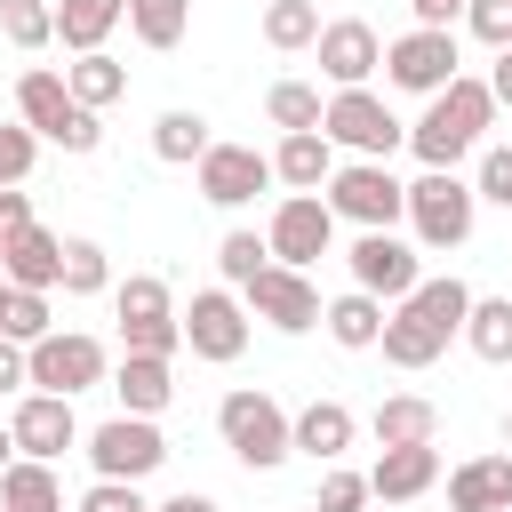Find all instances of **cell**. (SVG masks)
Returning <instances> with one entry per match:
<instances>
[{
	"instance_id": "cell-52",
	"label": "cell",
	"mask_w": 512,
	"mask_h": 512,
	"mask_svg": "<svg viewBox=\"0 0 512 512\" xmlns=\"http://www.w3.org/2000/svg\"><path fill=\"white\" fill-rule=\"evenodd\" d=\"M0 312H8V280H0Z\"/></svg>"
},
{
	"instance_id": "cell-8",
	"label": "cell",
	"mask_w": 512,
	"mask_h": 512,
	"mask_svg": "<svg viewBox=\"0 0 512 512\" xmlns=\"http://www.w3.org/2000/svg\"><path fill=\"white\" fill-rule=\"evenodd\" d=\"M104 376H112V352H104L96 336H80V328H48L40 344H24V384H32V392L80 400V392H96Z\"/></svg>"
},
{
	"instance_id": "cell-44",
	"label": "cell",
	"mask_w": 512,
	"mask_h": 512,
	"mask_svg": "<svg viewBox=\"0 0 512 512\" xmlns=\"http://www.w3.org/2000/svg\"><path fill=\"white\" fill-rule=\"evenodd\" d=\"M80 512H152V504H144V480H88Z\"/></svg>"
},
{
	"instance_id": "cell-1",
	"label": "cell",
	"mask_w": 512,
	"mask_h": 512,
	"mask_svg": "<svg viewBox=\"0 0 512 512\" xmlns=\"http://www.w3.org/2000/svg\"><path fill=\"white\" fill-rule=\"evenodd\" d=\"M488 128H496V96H488V80H480V72H456V80L432 88L424 112L408 120V152H416L424 168H456V160L480 152Z\"/></svg>"
},
{
	"instance_id": "cell-3",
	"label": "cell",
	"mask_w": 512,
	"mask_h": 512,
	"mask_svg": "<svg viewBox=\"0 0 512 512\" xmlns=\"http://www.w3.org/2000/svg\"><path fill=\"white\" fill-rule=\"evenodd\" d=\"M400 224L416 232V248H464V240H472V224H480V192H472L456 168H424V176L408 184Z\"/></svg>"
},
{
	"instance_id": "cell-7",
	"label": "cell",
	"mask_w": 512,
	"mask_h": 512,
	"mask_svg": "<svg viewBox=\"0 0 512 512\" xmlns=\"http://www.w3.org/2000/svg\"><path fill=\"white\" fill-rule=\"evenodd\" d=\"M112 320H120V352H160V360L184 352V320H176V296L160 272L112 280Z\"/></svg>"
},
{
	"instance_id": "cell-19",
	"label": "cell",
	"mask_w": 512,
	"mask_h": 512,
	"mask_svg": "<svg viewBox=\"0 0 512 512\" xmlns=\"http://www.w3.org/2000/svg\"><path fill=\"white\" fill-rule=\"evenodd\" d=\"M440 488V448L432 440H416V448H376V464H368V496H384V504H416V496H432Z\"/></svg>"
},
{
	"instance_id": "cell-14",
	"label": "cell",
	"mask_w": 512,
	"mask_h": 512,
	"mask_svg": "<svg viewBox=\"0 0 512 512\" xmlns=\"http://www.w3.org/2000/svg\"><path fill=\"white\" fill-rule=\"evenodd\" d=\"M192 184H200L208 208H248L256 192H272V152H256V144H208L192 160Z\"/></svg>"
},
{
	"instance_id": "cell-49",
	"label": "cell",
	"mask_w": 512,
	"mask_h": 512,
	"mask_svg": "<svg viewBox=\"0 0 512 512\" xmlns=\"http://www.w3.org/2000/svg\"><path fill=\"white\" fill-rule=\"evenodd\" d=\"M152 512H224V504L200 496V488H184V496H168V504H152Z\"/></svg>"
},
{
	"instance_id": "cell-28",
	"label": "cell",
	"mask_w": 512,
	"mask_h": 512,
	"mask_svg": "<svg viewBox=\"0 0 512 512\" xmlns=\"http://www.w3.org/2000/svg\"><path fill=\"white\" fill-rule=\"evenodd\" d=\"M64 88H72V104L104 112V104H120V96H128V64H120L112 48H88V56H72V64H64Z\"/></svg>"
},
{
	"instance_id": "cell-27",
	"label": "cell",
	"mask_w": 512,
	"mask_h": 512,
	"mask_svg": "<svg viewBox=\"0 0 512 512\" xmlns=\"http://www.w3.org/2000/svg\"><path fill=\"white\" fill-rule=\"evenodd\" d=\"M120 24H128V0H56V40H64L72 56L104 48Z\"/></svg>"
},
{
	"instance_id": "cell-2",
	"label": "cell",
	"mask_w": 512,
	"mask_h": 512,
	"mask_svg": "<svg viewBox=\"0 0 512 512\" xmlns=\"http://www.w3.org/2000/svg\"><path fill=\"white\" fill-rule=\"evenodd\" d=\"M16 120H24L40 144H56V152H96V144H104V112L72 104V88H64L56 64H24V72H16Z\"/></svg>"
},
{
	"instance_id": "cell-46",
	"label": "cell",
	"mask_w": 512,
	"mask_h": 512,
	"mask_svg": "<svg viewBox=\"0 0 512 512\" xmlns=\"http://www.w3.org/2000/svg\"><path fill=\"white\" fill-rule=\"evenodd\" d=\"M16 392H24V344L0 336V400H16Z\"/></svg>"
},
{
	"instance_id": "cell-11",
	"label": "cell",
	"mask_w": 512,
	"mask_h": 512,
	"mask_svg": "<svg viewBox=\"0 0 512 512\" xmlns=\"http://www.w3.org/2000/svg\"><path fill=\"white\" fill-rule=\"evenodd\" d=\"M264 248H272V264L312 272V264L336 248V216H328V200H320V192H280L272 216H264Z\"/></svg>"
},
{
	"instance_id": "cell-36",
	"label": "cell",
	"mask_w": 512,
	"mask_h": 512,
	"mask_svg": "<svg viewBox=\"0 0 512 512\" xmlns=\"http://www.w3.org/2000/svg\"><path fill=\"white\" fill-rule=\"evenodd\" d=\"M0 40L24 48V56H40L56 40V0H0Z\"/></svg>"
},
{
	"instance_id": "cell-10",
	"label": "cell",
	"mask_w": 512,
	"mask_h": 512,
	"mask_svg": "<svg viewBox=\"0 0 512 512\" xmlns=\"http://www.w3.org/2000/svg\"><path fill=\"white\" fill-rule=\"evenodd\" d=\"M464 72V48H456V24H408L400 40H384V80L408 88V96H432Z\"/></svg>"
},
{
	"instance_id": "cell-22",
	"label": "cell",
	"mask_w": 512,
	"mask_h": 512,
	"mask_svg": "<svg viewBox=\"0 0 512 512\" xmlns=\"http://www.w3.org/2000/svg\"><path fill=\"white\" fill-rule=\"evenodd\" d=\"M336 176V144L320 136V128H288L280 144H272V184H288V192H320Z\"/></svg>"
},
{
	"instance_id": "cell-9",
	"label": "cell",
	"mask_w": 512,
	"mask_h": 512,
	"mask_svg": "<svg viewBox=\"0 0 512 512\" xmlns=\"http://www.w3.org/2000/svg\"><path fill=\"white\" fill-rule=\"evenodd\" d=\"M88 440V464H96V480H152L160 464H168V432H160V416H104L96 432H80Z\"/></svg>"
},
{
	"instance_id": "cell-17",
	"label": "cell",
	"mask_w": 512,
	"mask_h": 512,
	"mask_svg": "<svg viewBox=\"0 0 512 512\" xmlns=\"http://www.w3.org/2000/svg\"><path fill=\"white\" fill-rule=\"evenodd\" d=\"M312 56H320V80H328V88H368V72H384V40H376V24H360V16L320 24Z\"/></svg>"
},
{
	"instance_id": "cell-26",
	"label": "cell",
	"mask_w": 512,
	"mask_h": 512,
	"mask_svg": "<svg viewBox=\"0 0 512 512\" xmlns=\"http://www.w3.org/2000/svg\"><path fill=\"white\" fill-rule=\"evenodd\" d=\"M368 432H376V448H416V440L440 432V408L424 392H384L376 416H368Z\"/></svg>"
},
{
	"instance_id": "cell-41",
	"label": "cell",
	"mask_w": 512,
	"mask_h": 512,
	"mask_svg": "<svg viewBox=\"0 0 512 512\" xmlns=\"http://www.w3.org/2000/svg\"><path fill=\"white\" fill-rule=\"evenodd\" d=\"M32 160H40V136H32L24 120H8V128H0V192H8V184H24V176H32Z\"/></svg>"
},
{
	"instance_id": "cell-20",
	"label": "cell",
	"mask_w": 512,
	"mask_h": 512,
	"mask_svg": "<svg viewBox=\"0 0 512 512\" xmlns=\"http://www.w3.org/2000/svg\"><path fill=\"white\" fill-rule=\"evenodd\" d=\"M104 384H112V400H120L128 416H160V408L176 400V360H160V352H120V368H112Z\"/></svg>"
},
{
	"instance_id": "cell-39",
	"label": "cell",
	"mask_w": 512,
	"mask_h": 512,
	"mask_svg": "<svg viewBox=\"0 0 512 512\" xmlns=\"http://www.w3.org/2000/svg\"><path fill=\"white\" fill-rule=\"evenodd\" d=\"M56 320H48V288H8V312H0V336L8 344H40Z\"/></svg>"
},
{
	"instance_id": "cell-13",
	"label": "cell",
	"mask_w": 512,
	"mask_h": 512,
	"mask_svg": "<svg viewBox=\"0 0 512 512\" xmlns=\"http://www.w3.org/2000/svg\"><path fill=\"white\" fill-rule=\"evenodd\" d=\"M176 320H184V344H192V360H216V368H232V360L248 352V304H240V288H192V304H184Z\"/></svg>"
},
{
	"instance_id": "cell-18",
	"label": "cell",
	"mask_w": 512,
	"mask_h": 512,
	"mask_svg": "<svg viewBox=\"0 0 512 512\" xmlns=\"http://www.w3.org/2000/svg\"><path fill=\"white\" fill-rule=\"evenodd\" d=\"M56 264H64V240H56L48 224L24 216V224L0 232V280H8V288H48V296H56Z\"/></svg>"
},
{
	"instance_id": "cell-35",
	"label": "cell",
	"mask_w": 512,
	"mask_h": 512,
	"mask_svg": "<svg viewBox=\"0 0 512 512\" xmlns=\"http://www.w3.org/2000/svg\"><path fill=\"white\" fill-rule=\"evenodd\" d=\"M312 40H320V8H312V0H264V48L296 56V48H312Z\"/></svg>"
},
{
	"instance_id": "cell-6",
	"label": "cell",
	"mask_w": 512,
	"mask_h": 512,
	"mask_svg": "<svg viewBox=\"0 0 512 512\" xmlns=\"http://www.w3.org/2000/svg\"><path fill=\"white\" fill-rule=\"evenodd\" d=\"M328 216L336 224H360V232H392L400 208H408V184L392 176V160H336V176L320 184Z\"/></svg>"
},
{
	"instance_id": "cell-37",
	"label": "cell",
	"mask_w": 512,
	"mask_h": 512,
	"mask_svg": "<svg viewBox=\"0 0 512 512\" xmlns=\"http://www.w3.org/2000/svg\"><path fill=\"white\" fill-rule=\"evenodd\" d=\"M320 104H328V96H320L312 80H272V88H264V120H272L280 136H288V128H320Z\"/></svg>"
},
{
	"instance_id": "cell-24",
	"label": "cell",
	"mask_w": 512,
	"mask_h": 512,
	"mask_svg": "<svg viewBox=\"0 0 512 512\" xmlns=\"http://www.w3.org/2000/svg\"><path fill=\"white\" fill-rule=\"evenodd\" d=\"M448 512H512V456H472L448 472Z\"/></svg>"
},
{
	"instance_id": "cell-32",
	"label": "cell",
	"mask_w": 512,
	"mask_h": 512,
	"mask_svg": "<svg viewBox=\"0 0 512 512\" xmlns=\"http://www.w3.org/2000/svg\"><path fill=\"white\" fill-rule=\"evenodd\" d=\"M464 344H472V360L504 368V360H512V296H472V312H464Z\"/></svg>"
},
{
	"instance_id": "cell-51",
	"label": "cell",
	"mask_w": 512,
	"mask_h": 512,
	"mask_svg": "<svg viewBox=\"0 0 512 512\" xmlns=\"http://www.w3.org/2000/svg\"><path fill=\"white\" fill-rule=\"evenodd\" d=\"M504 448H512V408H504Z\"/></svg>"
},
{
	"instance_id": "cell-34",
	"label": "cell",
	"mask_w": 512,
	"mask_h": 512,
	"mask_svg": "<svg viewBox=\"0 0 512 512\" xmlns=\"http://www.w3.org/2000/svg\"><path fill=\"white\" fill-rule=\"evenodd\" d=\"M56 288H64V296H112V256H104L96 240H64Z\"/></svg>"
},
{
	"instance_id": "cell-21",
	"label": "cell",
	"mask_w": 512,
	"mask_h": 512,
	"mask_svg": "<svg viewBox=\"0 0 512 512\" xmlns=\"http://www.w3.org/2000/svg\"><path fill=\"white\" fill-rule=\"evenodd\" d=\"M352 432H360V416H352L344 400H312V408H296V416H288V448H296V456H312V464H344Z\"/></svg>"
},
{
	"instance_id": "cell-5",
	"label": "cell",
	"mask_w": 512,
	"mask_h": 512,
	"mask_svg": "<svg viewBox=\"0 0 512 512\" xmlns=\"http://www.w3.org/2000/svg\"><path fill=\"white\" fill-rule=\"evenodd\" d=\"M320 136H328L336 152H352V160H392V152L408 144V120H400L376 88H336V96L320 104Z\"/></svg>"
},
{
	"instance_id": "cell-30",
	"label": "cell",
	"mask_w": 512,
	"mask_h": 512,
	"mask_svg": "<svg viewBox=\"0 0 512 512\" xmlns=\"http://www.w3.org/2000/svg\"><path fill=\"white\" fill-rule=\"evenodd\" d=\"M208 144H216V136H208V112H192V104H168V112L152 120V160H168V168H192Z\"/></svg>"
},
{
	"instance_id": "cell-33",
	"label": "cell",
	"mask_w": 512,
	"mask_h": 512,
	"mask_svg": "<svg viewBox=\"0 0 512 512\" xmlns=\"http://www.w3.org/2000/svg\"><path fill=\"white\" fill-rule=\"evenodd\" d=\"M128 32H136L152 56H168V48H184V32H192V0H128Z\"/></svg>"
},
{
	"instance_id": "cell-40",
	"label": "cell",
	"mask_w": 512,
	"mask_h": 512,
	"mask_svg": "<svg viewBox=\"0 0 512 512\" xmlns=\"http://www.w3.org/2000/svg\"><path fill=\"white\" fill-rule=\"evenodd\" d=\"M360 504H368V472L328 464V472H320V488H312V512H360Z\"/></svg>"
},
{
	"instance_id": "cell-4",
	"label": "cell",
	"mask_w": 512,
	"mask_h": 512,
	"mask_svg": "<svg viewBox=\"0 0 512 512\" xmlns=\"http://www.w3.org/2000/svg\"><path fill=\"white\" fill-rule=\"evenodd\" d=\"M216 432H224V448L248 464V472H280L296 448H288V408L272 400V392H256V384H240V392H224L216 400Z\"/></svg>"
},
{
	"instance_id": "cell-23",
	"label": "cell",
	"mask_w": 512,
	"mask_h": 512,
	"mask_svg": "<svg viewBox=\"0 0 512 512\" xmlns=\"http://www.w3.org/2000/svg\"><path fill=\"white\" fill-rule=\"evenodd\" d=\"M384 296H368V288H344V296H328L320 304V328H328V344H344V352H376V336H384Z\"/></svg>"
},
{
	"instance_id": "cell-25",
	"label": "cell",
	"mask_w": 512,
	"mask_h": 512,
	"mask_svg": "<svg viewBox=\"0 0 512 512\" xmlns=\"http://www.w3.org/2000/svg\"><path fill=\"white\" fill-rule=\"evenodd\" d=\"M400 304H408V312H416V320H424V328H432V336L448 344V336H464V312H472V288H464L456 272H440V280L424 272V280H416V288H408Z\"/></svg>"
},
{
	"instance_id": "cell-16",
	"label": "cell",
	"mask_w": 512,
	"mask_h": 512,
	"mask_svg": "<svg viewBox=\"0 0 512 512\" xmlns=\"http://www.w3.org/2000/svg\"><path fill=\"white\" fill-rule=\"evenodd\" d=\"M8 440H16V456H40V464H56L72 440H80V416H72V400L64 392H16V408H8Z\"/></svg>"
},
{
	"instance_id": "cell-38",
	"label": "cell",
	"mask_w": 512,
	"mask_h": 512,
	"mask_svg": "<svg viewBox=\"0 0 512 512\" xmlns=\"http://www.w3.org/2000/svg\"><path fill=\"white\" fill-rule=\"evenodd\" d=\"M272 264V248H264V232H248V224H232L224 240H216V272H224V288H248L256 272Z\"/></svg>"
},
{
	"instance_id": "cell-15",
	"label": "cell",
	"mask_w": 512,
	"mask_h": 512,
	"mask_svg": "<svg viewBox=\"0 0 512 512\" xmlns=\"http://www.w3.org/2000/svg\"><path fill=\"white\" fill-rule=\"evenodd\" d=\"M344 264H352V288H368V296H384V304H400V296L424 280V256H416V240H400V232H360V240L344 248Z\"/></svg>"
},
{
	"instance_id": "cell-12",
	"label": "cell",
	"mask_w": 512,
	"mask_h": 512,
	"mask_svg": "<svg viewBox=\"0 0 512 512\" xmlns=\"http://www.w3.org/2000/svg\"><path fill=\"white\" fill-rule=\"evenodd\" d=\"M240 304H248L264 328H280V336H312L328 296L312 288V272H296V264H264V272L240 288Z\"/></svg>"
},
{
	"instance_id": "cell-47",
	"label": "cell",
	"mask_w": 512,
	"mask_h": 512,
	"mask_svg": "<svg viewBox=\"0 0 512 512\" xmlns=\"http://www.w3.org/2000/svg\"><path fill=\"white\" fill-rule=\"evenodd\" d=\"M416 8V24H456L464 16V0H408Z\"/></svg>"
},
{
	"instance_id": "cell-43",
	"label": "cell",
	"mask_w": 512,
	"mask_h": 512,
	"mask_svg": "<svg viewBox=\"0 0 512 512\" xmlns=\"http://www.w3.org/2000/svg\"><path fill=\"white\" fill-rule=\"evenodd\" d=\"M464 32L488 40V48H504L512 40V0H464Z\"/></svg>"
},
{
	"instance_id": "cell-31",
	"label": "cell",
	"mask_w": 512,
	"mask_h": 512,
	"mask_svg": "<svg viewBox=\"0 0 512 512\" xmlns=\"http://www.w3.org/2000/svg\"><path fill=\"white\" fill-rule=\"evenodd\" d=\"M376 352H384L392 368H432L448 344H440V336H432V328H424L408 304H392V312H384V336H376Z\"/></svg>"
},
{
	"instance_id": "cell-45",
	"label": "cell",
	"mask_w": 512,
	"mask_h": 512,
	"mask_svg": "<svg viewBox=\"0 0 512 512\" xmlns=\"http://www.w3.org/2000/svg\"><path fill=\"white\" fill-rule=\"evenodd\" d=\"M480 80H488V96H496V112H512V40L496 48V64H488Z\"/></svg>"
},
{
	"instance_id": "cell-42",
	"label": "cell",
	"mask_w": 512,
	"mask_h": 512,
	"mask_svg": "<svg viewBox=\"0 0 512 512\" xmlns=\"http://www.w3.org/2000/svg\"><path fill=\"white\" fill-rule=\"evenodd\" d=\"M472 192H480V200H496V208L512 216V144H488V152H480V176H472Z\"/></svg>"
},
{
	"instance_id": "cell-48",
	"label": "cell",
	"mask_w": 512,
	"mask_h": 512,
	"mask_svg": "<svg viewBox=\"0 0 512 512\" xmlns=\"http://www.w3.org/2000/svg\"><path fill=\"white\" fill-rule=\"evenodd\" d=\"M24 216H32V200H24V184H8V192H0V232L24 224Z\"/></svg>"
},
{
	"instance_id": "cell-50",
	"label": "cell",
	"mask_w": 512,
	"mask_h": 512,
	"mask_svg": "<svg viewBox=\"0 0 512 512\" xmlns=\"http://www.w3.org/2000/svg\"><path fill=\"white\" fill-rule=\"evenodd\" d=\"M8 456H16V440H8V424H0V472H8Z\"/></svg>"
},
{
	"instance_id": "cell-29",
	"label": "cell",
	"mask_w": 512,
	"mask_h": 512,
	"mask_svg": "<svg viewBox=\"0 0 512 512\" xmlns=\"http://www.w3.org/2000/svg\"><path fill=\"white\" fill-rule=\"evenodd\" d=\"M0 512H64L56 464H40V456H8V472H0Z\"/></svg>"
}]
</instances>
